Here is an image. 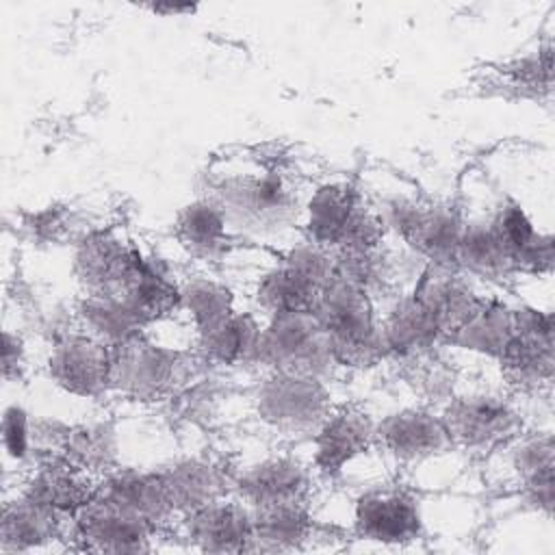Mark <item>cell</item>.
<instances>
[{"instance_id":"cell-1","label":"cell","mask_w":555,"mask_h":555,"mask_svg":"<svg viewBox=\"0 0 555 555\" xmlns=\"http://www.w3.org/2000/svg\"><path fill=\"white\" fill-rule=\"evenodd\" d=\"M312 314L338 364L369 366L388 351L366 291L338 275L325 284Z\"/></svg>"},{"instance_id":"cell-2","label":"cell","mask_w":555,"mask_h":555,"mask_svg":"<svg viewBox=\"0 0 555 555\" xmlns=\"http://www.w3.org/2000/svg\"><path fill=\"white\" fill-rule=\"evenodd\" d=\"M306 228L312 243L338 251L377 249L382 236L379 221L347 184H325L310 197Z\"/></svg>"},{"instance_id":"cell-3","label":"cell","mask_w":555,"mask_h":555,"mask_svg":"<svg viewBox=\"0 0 555 555\" xmlns=\"http://www.w3.org/2000/svg\"><path fill=\"white\" fill-rule=\"evenodd\" d=\"M275 373L321 377L336 360L330 340L312 312L273 317L271 325L260 332V351Z\"/></svg>"},{"instance_id":"cell-4","label":"cell","mask_w":555,"mask_h":555,"mask_svg":"<svg viewBox=\"0 0 555 555\" xmlns=\"http://www.w3.org/2000/svg\"><path fill=\"white\" fill-rule=\"evenodd\" d=\"M156 529L141 514L98 492L72 516L69 538L82 551L141 553L152 551Z\"/></svg>"},{"instance_id":"cell-5","label":"cell","mask_w":555,"mask_h":555,"mask_svg":"<svg viewBox=\"0 0 555 555\" xmlns=\"http://www.w3.org/2000/svg\"><path fill=\"white\" fill-rule=\"evenodd\" d=\"M184 375L180 351L134 336L113 347L111 386L134 399H160L171 392Z\"/></svg>"},{"instance_id":"cell-6","label":"cell","mask_w":555,"mask_h":555,"mask_svg":"<svg viewBox=\"0 0 555 555\" xmlns=\"http://www.w3.org/2000/svg\"><path fill=\"white\" fill-rule=\"evenodd\" d=\"M217 206L228 221H243L249 225L284 223L293 210V195L275 171H251L228 176L219 182Z\"/></svg>"},{"instance_id":"cell-7","label":"cell","mask_w":555,"mask_h":555,"mask_svg":"<svg viewBox=\"0 0 555 555\" xmlns=\"http://www.w3.org/2000/svg\"><path fill=\"white\" fill-rule=\"evenodd\" d=\"M258 414L275 429H319L327 418V395L317 377L275 373L256 397Z\"/></svg>"},{"instance_id":"cell-8","label":"cell","mask_w":555,"mask_h":555,"mask_svg":"<svg viewBox=\"0 0 555 555\" xmlns=\"http://www.w3.org/2000/svg\"><path fill=\"white\" fill-rule=\"evenodd\" d=\"M111 345L91 334H65L50 351L48 371L67 392L98 397L111 386Z\"/></svg>"},{"instance_id":"cell-9","label":"cell","mask_w":555,"mask_h":555,"mask_svg":"<svg viewBox=\"0 0 555 555\" xmlns=\"http://www.w3.org/2000/svg\"><path fill=\"white\" fill-rule=\"evenodd\" d=\"M353 525L360 538L379 544H408L423 531L418 503L405 490H373L358 499Z\"/></svg>"},{"instance_id":"cell-10","label":"cell","mask_w":555,"mask_h":555,"mask_svg":"<svg viewBox=\"0 0 555 555\" xmlns=\"http://www.w3.org/2000/svg\"><path fill=\"white\" fill-rule=\"evenodd\" d=\"M442 423L451 442L466 449H488L503 442L516 429L518 421L509 403L496 395H468L455 399Z\"/></svg>"},{"instance_id":"cell-11","label":"cell","mask_w":555,"mask_h":555,"mask_svg":"<svg viewBox=\"0 0 555 555\" xmlns=\"http://www.w3.org/2000/svg\"><path fill=\"white\" fill-rule=\"evenodd\" d=\"M72 527V518L63 516L26 494L4 501L0 527V553H35L63 540Z\"/></svg>"},{"instance_id":"cell-12","label":"cell","mask_w":555,"mask_h":555,"mask_svg":"<svg viewBox=\"0 0 555 555\" xmlns=\"http://www.w3.org/2000/svg\"><path fill=\"white\" fill-rule=\"evenodd\" d=\"M98 490L100 483L93 481V473L76 466L63 455H48L28 475L22 494L72 518L98 494Z\"/></svg>"},{"instance_id":"cell-13","label":"cell","mask_w":555,"mask_h":555,"mask_svg":"<svg viewBox=\"0 0 555 555\" xmlns=\"http://www.w3.org/2000/svg\"><path fill=\"white\" fill-rule=\"evenodd\" d=\"M397 232L434 264L447 267L457 256L462 225L453 212L438 206L401 202L392 208Z\"/></svg>"},{"instance_id":"cell-14","label":"cell","mask_w":555,"mask_h":555,"mask_svg":"<svg viewBox=\"0 0 555 555\" xmlns=\"http://www.w3.org/2000/svg\"><path fill=\"white\" fill-rule=\"evenodd\" d=\"M184 538L202 551H249L251 509L243 503L217 499L182 516Z\"/></svg>"},{"instance_id":"cell-15","label":"cell","mask_w":555,"mask_h":555,"mask_svg":"<svg viewBox=\"0 0 555 555\" xmlns=\"http://www.w3.org/2000/svg\"><path fill=\"white\" fill-rule=\"evenodd\" d=\"M241 501L249 509L278 505H306V470L286 457H271L247 468L236 481Z\"/></svg>"},{"instance_id":"cell-16","label":"cell","mask_w":555,"mask_h":555,"mask_svg":"<svg viewBox=\"0 0 555 555\" xmlns=\"http://www.w3.org/2000/svg\"><path fill=\"white\" fill-rule=\"evenodd\" d=\"M375 440V427L366 414L353 408H343L317 429L314 464L325 475H336L356 455L364 453Z\"/></svg>"},{"instance_id":"cell-17","label":"cell","mask_w":555,"mask_h":555,"mask_svg":"<svg viewBox=\"0 0 555 555\" xmlns=\"http://www.w3.org/2000/svg\"><path fill=\"white\" fill-rule=\"evenodd\" d=\"M375 438L390 455L405 462L440 453L451 444L442 418H434L421 410H405L384 418L375 427Z\"/></svg>"},{"instance_id":"cell-18","label":"cell","mask_w":555,"mask_h":555,"mask_svg":"<svg viewBox=\"0 0 555 555\" xmlns=\"http://www.w3.org/2000/svg\"><path fill=\"white\" fill-rule=\"evenodd\" d=\"M98 492L141 514L154 527H163L171 516H176L165 479L156 473L119 470L108 475L100 483Z\"/></svg>"},{"instance_id":"cell-19","label":"cell","mask_w":555,"mask_h":555,"mask_svg":"<svg viewBox=\"0 0 555 555\" xmlns=\"http://www.w3.org/2000/svg\"><path fill=\"white\" fill-rule=\"evenodd\" d=\"M325 286L312 275L286 262L282 269H273L258 284V304L271 314H299L312 312L317 299Z\"/></svg>"},{"instance_id":"cell-20","label":"cell","mask_w":555,"mask_h":555,"mask_svg":"<svg viewBox=\"0 0 555 555\" xmlns=\"http://www.w3.org/2000/svg\"><path fill=\"white\" fill-rule=\"evenodd\" d=\"M160 475L176 514L182 516L221 499L225 492V475L204 460L178 462Z\"/></svg>"},{"instance_id":"cell-21","label":"cell","mask_w":555,"mask_h":555,"mask_svg":"<svg viewBox=\"0 0 555 555\" xmlns=\"http://www.w3.org/2000/svg\"><path fill=\"white\" fill-rule=\"evenodd\" d=\"M382 334L386 349L403 356L421 353L444 336L434 312L414 295L395 306Z\"/></svg>"},{"instance_id":"cell-22","label":"cell","mask_w":555,"mask_h":555,"mask_svg":"<svg viewBox=\"0 0 555 555\" xmlns=\"http://www.w3.org/2000/svg\"><path fill=\"white\" fill-rule=\"evenodd\" d=\"M310 535V520L304 505H278L251 509L249 551L299 548Z\"/></svg>"},{"instance_id":"cell-23","label":"cell","mask_w":555,"mask_h":555,"mask_svg":"<svg viewBox=\"0 0 555 555\" xmlns=\"http://www.w3.org/2000/svg\"><path fill=\"white\" fill-rule=\"evenodd\" d=\"M199 347L204 349L208 360L219 364H241L251 358H258L260 351V330L251 317L245 314H228L217 325L197 334Z\"/></svg>"},{"instance_id":"cell-24","label":"cell","mask_w":555,"mask_h":555,"mask_svg":"<svg viewBox=\"0 0 555 555\" xmlns=\"http://www.w3.org/2000/svg\"><path fill=\"white\" fill-rule=\"evenodd\" d=\"M228 219L223 210L208 199L193 202L186 206L176 223V234L180 245L189 254L199 258H215L225 251L228 245Z\"/></svg>"},{"instance_id":"cell-25","label":"cell","mask_w":555,"mask_h":555,"mask_svg":"<svg viewBox=\"0 0 555 555\" xmlns=\"http://www.w3.org/2000/svg\"><path fill=\"white\" fill-rule=\"evenodd\" d=\"M180 306L189 310L197 334L232 314L230 293L210 280H191L180 288Z\"/></svg>"},{"instance_id":"cell-26","label":"cell","mask_w":555,"mask_h":555,"mask_svg":"<svg viewBox=\"0 0 555 555\" xmlns=\"http://www.w3.org/2000/svg\"><path fill=\"white\" fill-rule=\"evenodd\" d=\"M61 455L89 473L106 470L113 464L115 455L113 431L104 425H85L78 429H69Z\"/></svg>"},{"instance_id":"cell-27","label":"cell","mask_w":555,"mask_h":555,"mask_svg":"<svg viewBox=\"0 0 555 555\" xmlns=\"http://www.w3.org/2000/svg\"><path fill=\"white\" fill-rule=\"evenodd\" d=\"M2 442L7 457L22 462L35 449L33 421L22 405H9L2 416Z\"/></svg>"},{"instance_id":"cell-28","label":"cell","mask_w":555,"mask_h":555,"mask_svg":"<svg viewBox=\"0 0 555 555\" xmlns=\"http://www.w3.org/2000/svg\"><path fill=\"white\" fill-rule=\"evenodd\" d=\"M24 366V349L17 336H13L9 330L4 332V351H2V369H4V377L9 379L15 371V375L20 373V369Z\"/></svg>"}]
</instances>
